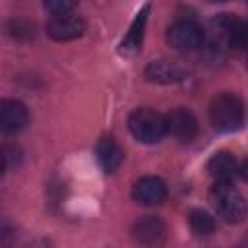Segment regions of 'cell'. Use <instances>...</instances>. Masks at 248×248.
Masks as SVG:
<instances>
[{
	"label": "cell",
	"mask_w": 248,
	"mask_h": 248,
	"mask_svg": "<svg viewBox=\"0 0 248 248\" xmlns=\"http://www.w3.org/2000/svg\"><path fill=\"white\" fill-rule=\"evenodd\" d=\"M209 202L225 223L236 225L246 217V202L231 180H215L209 188Z\"/></svg>",
	"instance_id": "obj_1"
},
{
	"label": "cell",
	"mask_w": 248,
	"mask_h": 248,
	"mask_svg": "<svg viewBox=\"0 0 248 248\" xmlns=\"http://www.w3.org/2000/svg\"><path fill=\"white\" fill-rule=\"evenodd\" d=\"M211 124L217 132H234L244 122V105L234 93H221L213 99L209 108Z\"/></svg>",
	"instance_id": "obj_2"
},
{
	"label": "cell",
	"mask_w": 248,
	"mask_h": 248,
	"mask_svg": "<svg viewBox=\"0 0 248 248\" xmlns=\"http://www.w3.org/2000/svg\"><path fill=\"white\" fill-rule=\"evenodd\" d=\"M128 130L141 143H157L167 134V118L153 108H136L128 118Z\"/></svg>",
	"instance_id": "obj_3"
},
{
	"label": "cell",
	"mask_w": 248,
	"mask_h": 248,
	"mask_svg": "<svg viewBox=\"0 0 248 248\" xmlns=\"http://www.w3.org/2000/svg\"><path fill=\"white\" fill-rule=\"evenodd\" d=\"M167 41L176 50H194L203 43V29L192 19H182L169 27Z\"/></svg>",
	"instance_id": "obj_4"
},
{
	"label": "cell",
	"mask_w": 248,
	"mask_h": 248,
	"mask_svg": "<svg viewBox=\"0 0 248 248\" xmlns=\"http://www.w3.org/2000/svg\"><path fill=\"white\" fill-rule=\"evenodd\" d=\"M167 132L178 141H192L198 132V120L188 108H174L167 116Z\"/></svg>",
	"instance_id": "obj_5"
},
{
	"label": "cell",
	"mask_w": 248,
	"mask_h": 248,
	"mask_svg": "<svg viewBox=\"0 0 248 248\" xmlns=\"http://www.w3.org/2000/svg\"><path fill=\"white\" fill-rule=\"evenodd\" d=\"M165 223L155 215H143L132 225V236L143 246H159L165 238Z\"/></svg>",
	"instance_id": "obj_6"
},
{
	"label": "cell",
	"mask_w": 248,
	"mask_h": 248,
	"mask_svg": "<svg viewBox=\"0 0 248 248\" xmlns=\"http://www.w3.org/2000/svg\"><path fill=\"white\" fill-rule=\"evenodd\" d=\"M132 198L143 205H157L167 198V184L159 176H141L132 186Z\"/></svg>",
	"instance_id": "obj_7"
},
{
	"label": "cell",
	"mask_w": 248,
	"mask_h": 248,
	"mask_svg": "<svg viewBox=\"0 0 248 248\" xmlns=\"http://www.w3.org/2000/svg\"><path fill=\"white\" fill-rule=\"evenodd\" d=\"M46 35L54 41H72L83 35L85 31V23L81 17L78 16H58V17H50L46 21Z\"/></svg>",
	"instance_id": "obj_8"
},
{
	"label": "cell",
	"mask_w": 248,
	"mask_h": 248,
	"mask_svg": "<svg viewBox=\"0 0 248 248\" xmlns=\"http://www.w3.org/2000/svg\"><path fill=\"white\" fill-rule=\"evenodd\" d=\"M29 120V112L23 103L16 99H4L0 103V128L6 134H16L25 128Z\"/></svg>",
	"instance_id": "obj_9"
},
{
	"label": "cell",
	"mask_w": 248,
	"mask_h": 248,
	"mask_svg": "<svg viewBox=\"0 0 248 248\" xmlns=\"http://www.w3.org/2000/svg\"><path fill=\"white\" fill-rule=\"evenodd\" d=\"M95 153H97V161H99V165L103 167L105 172H114L124 161V149L110 136H103L97 141Z\"/></svg>",
	"instance_id": "obj_10"
},
{
	"label": "cell",
	"mask_w": 248,
	"mask_h": 248,
	"mask_svg": "<svg viewBox=\"0 0 248 248\" xmlns=\"http://www.w3.org/2000/svg\"><path fill=\"white\" fill-rule=\"evenodd\" d=\"M145 78L153 83H176L184 78V70L176 62L153 60L145 66Z\"/></svg>",
	"instance_id": "obj_11"
},
{
	"label": "cell",
	"mask_w": 248,
	"mask_h": 248,
	"mask_svg": "<svg viewBox=\"0 0 248 248\" xmlns=\"http://www.w3.org/2000/svg\"><path fill=\"white\" fill-rule=\"evenodd\" d=\"M147 14H149V4H145V6L136 14V17H134V21H132V25H130L126 37H124L122 43H120V52H122V54L132 56V54H136V52L140 50L141 39H143V29H145V23H147Z\"/></svg>",
	"instance_id": "obj_12"
},
{
	"label": "cell",
	"mask_w": 248,
	"mask_h": 248,
	"mask_svg": "<svg viewBox=\"0 0 248 248\" xmlns=\"http://www.w3.org/2000/svg\"><path fill=\"white\" fill-rule=\"evenodd\" d=\"M236 170H238L236 159L229 151H217L207 161V172L215 180H231L236 174Z\"/></svg>",
	"instance_id": "obj_13"
},
{
	"label": "cell",
	"mask_w": 248,
	"mask_h": 248,
	"mask_svg": "<svg viewBox=\"0 0 248 248\" xmlns=\"http://www.w3.org/2000/svg\"><path fill=\"white\" fill-rule=\"evenodd\" d=\"M188 221H190V227L196 234L205 236V234H211L215 231V219L203 209H192L188 215Z\"/></svg>",
	"instance_id": "obj_14"
},
{
	"label": "cell",
	"mask_w": 248,
	"mask_h": 248,
	"mask_svg": "<svg viewBox=\"0 0 248 248\" xmlns=\"http://www.w3.org/2000/svg\"><path fill=\"white\" fill-rule=\"evenodd\" d=\"M45 8L52 14V17L72 16L74 10H76V2H70V0H48V2H45Z\"/></svg>",
	"instance_id": "obj_15"
},
{
	"label": "cell",
	"mask_w": 248,
	"mask_h": 248,
	"mask_svg": "<svg viewBox=\"0 0 248 248\" xmlns=\"http://www.w3.org/2000/svg\"><path fill=\"white\" fill-rule=\"evenodd\" d=\"M238 172H240V176H242V178L248 182V159H244V161H242V165H240Z\"/></svg>",
	"instance_id": "obj_16"
},
{
	"label": "cell",
	"mask_w": 248,
	"mask_h": 248,
	"mask_svg": "<svg viewBox=\"0 0 248 248\" xmlns=\"http://www.w3.org/2000/svg\"><path fill=\"white\" fill-rule=\"evenodd\" d=\"M246 66H248V64H246Z\"/></svg>",
	"instance_id": "obj_17"
}]
</instances>
